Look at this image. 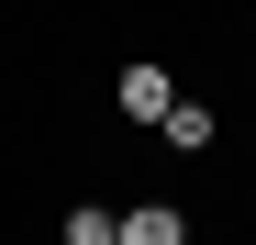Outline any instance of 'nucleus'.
Segmentation results:
<instances>
[{
    "mask_svg": "<svg viewBox=\"0 0 256 245\" xmlns=\"http://www.w3.org/2000/svg\"><path fill=\"white\" fill-rule=\"evenodd\" d=\"M112 245H190L178 200H134V212H112Z\"/></svg>",
    "mask_w": 256,
    "mask_h": 245,
    "instance_id": "1",
    "label": "nucleus"
},
{
    "mask_svg": "<svg viewBox=\"0 0 256 245\" xmlns=\"http://www.w3.org/2000/svg\"><path fill=\"white\" fill-rule=\"evenodd\" d=\"M122 112H134V122H167V112H178V90H167V67H122V90H112Z\"/></svg>",
    "mask_w": 256,
    "mask_h": 245,
    "instance_id": "2",
    "label": "nucleus"
},
{
    "mask_svg": "<svg viewBox=\"0 0 256 245\" xmlns=\"http://www.w3.org/2000/svg\"><path fill=\"white\" fill-rule=\"evenodd\" d=\"M156 134H167V145H178V156H200V145H212V112H200V100H178V112H167V122H156Z\"/></svg>",
    "mask_w": 256,
    "mask_h": 245,
    "instance_id": "3",
    "label": "nucleus"
},
{
    "mask_svg": "<svg viewBox=\"0 0 256 245\" xmlns=\"http://www.w3.org/2000/svg\"><path fill=\"white\" fill-rule=\"evenodd\" d=\"M67 245H112V212H67Z\"/></svg>",
    "mask_w": 256,
    "mask_h": 245,
    "instance_id": "4",
    "label": "nucleus"
}]
</instances>
